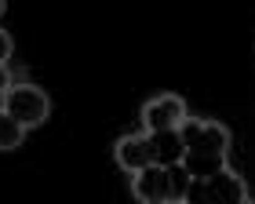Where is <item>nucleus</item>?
<instances>
[{"label":"nucleus","mask_w":255,"mask_h":204,"mask_svg":"<svg viewBox=\"0 0 255 204\" xmlns=\"http://www.w3.org/2000/svg\"><path fill=\"white\" fill-rule=\"evenodd\" d=\"M11 84H15V81H11V73H7V66H0V95H4L7 92V88Z\"/></svg>","instance_id":"9b49d317"},{"label":"nucleus","mask_w":255,"mask_h":204,"mask_svg":"<svg viewBox=\"0 0 255 204\" xmlns=\"http://www.w3.org/2000/svg\"><path fill=\"white\" fill-rule=\"evenodd\" d=\"M245 204H252V201H245Z\"/></svg>","instance_id":"ddd939ff"},{"label":"nucleus","mask_w":255,"mask_h":204,"mask_svg":"<svg viewBox=\"0 0 255 204\" xmlns=\"http://www.w3.org/2000/svg\"><path fill=\"white\" fill-rule=\"evenodd\" d=\"M149 150H153L157 168H175V164L186 161V146H182L179 131H153L149 135Z\"/></svg>","instance_id":"0eeeda50"},{"label":"nucleus","mask_w":255,"mask_h":204,"mask_svg":"<svg viewBox=\"0 0 255 204\" xmlns=\"http://www.w3.org/2000/svg\"><path fill=\"white\" fill-rule=\"evenodd\" d=\"M190 109L186 102L179 95H153L142 106V131L153 135V131H179L182 124H186Z\"/></svg>","instance_id":"20e7f679"},{"label":"nucleus","mask_w":255,"mask_h":204,"mask_svg":"<svg viewBox=\"0 0 255 204\" xmlns=\"http://www.w3.org/2000/svg\"><path fill=\"white\" fill-rule=\"evenodd\" d=\"M245 201H248L245 179L234 168H223V172H215L208 179H193L182 204H245Z\"/></svg>","instance_id":"f03ea898"},{"label":"nucleus","mask_w":255,"mask_h":204,"mask_svg":"<svg viewBox=\"0 0 255 204\" xmlns=\"http://www.w3.org/2000/svg\"><path fill=\"white\" fill-rule=\"evenodd\" d=\"M131 197L138 204H168V172L149 164L146 172L131 175Z\"/></svg>","instance_id":"423d86ee"},{"label":"nucleus","mask_w":255,"mask_h":204,"mask_svg":"<svg viewBox=\"0 0 255 204\" xmlns=\"http://www.w3.org/2000/svg\"><path fill=\"white\" fill-rule=\"evenodd\" d=\"M182 146H186V161L182 168L193 179H208L226 168V153H230V131L219 120H204V117H186V124L179 128Z\"/></svg>","instance_id":"f257e3e1"},{"label":"nucleus","mask_w":255,"mask_h":204,"mask_svg":"<svg viewBox=\"0 0 255 204\" xmlns=\"http://www.w3.org/2000/svg\"><path fill=\"white\" fill-rule=\"evenodd\" d=\"M4 11H7V4H4V0H0V15H4Z\"/></svg>","instance_id":"f8f14e48"},{"label":"nucleus","mask_w":255,"mask_h":204,"mask_svg":"<svg viewBox=\"0 0 255 204\" xmlns=\"http://www.w3.org/2000/svg\"><path fill=\"white\" fill-rule=\"evenodd\" d=\"M4 113H7L11 120H18L22 128L29 131V128H40V124L48 120L51 99L44 95V88L22 81V84H11L7 92H4Z\"/></svg>","instance_id":"7ed1b4c3"},{"label":"nucleus","mask_w":255,"mask_h":204,"mask_svg":"<svg viewBox=\"0 0 255 204\" xmlns=\"http://www.w3.org/2000/svg\"><path fill=\"white\" fill-rule=\"evenodd\" d=\"M164 172H168V204H182V201H186V190H190V183H193V175H190L182 164H175V168H164Z\"/></svg>","instance_id":"6e6552de"},{"label":"nucleus","mask_w":255,"mask_h":204,"mask_svg":"<svg viewBox=\"0 0 255 204\" xmlns=\"http://www.w3.org/2000/svg\"><path fill=\"white\" fill-rule=\"evenodd\" d=\"M22 139H26V128H22L18 120H11L4 109H0V153H7V150H18Z\"/></svg>","instance_id":"1a4fd4ad"},{"label":"nucleus","mask_w":255,"mask_h":204,"mask_svg":"<svg viewBox=\"0 0 255 204\" xmlns=\"http://www.w3.org/2000/svg\"><path fill=\"white\" fill-rule=\"evenodd\" d=\"M113 157H117V164L124 168L128 175L146 172V168L153 164L149 135H146V131H138V135H124V139H117V146H113Z\"/></svg>","instance_id":"39448f33"},{"label":"nucleus","mask_w":255,"mask_h":204,"mask_svg":"<svg viewBox=\"0 0 255 204\" xmlns=\"http://www.w3.org/2000/svg\"><path fill=\"white\" fill-rule=\"evenodd\" d=\"M11 51H15V40H11V33H7V29H0V66H7Z\"/></svg>","instance_id":"9d476101"}]
</instances>
